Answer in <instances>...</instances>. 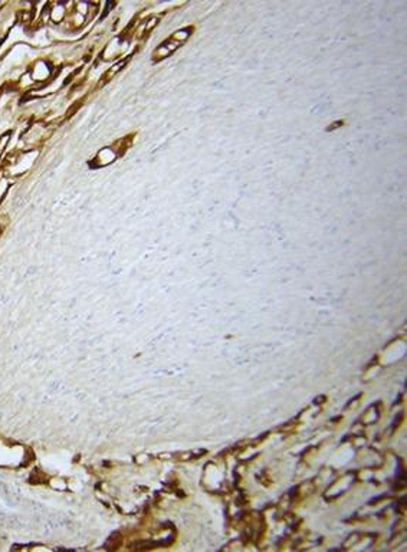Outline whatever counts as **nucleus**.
<instances>
[{"label":"nucleus","mask_w":407,"mask_h":552,"mask_svg":"<svg viewBox=\"0 0 407 552\" xmlns=\"http://www.w3.org/2000/svg\"><path fill=\"white\" fill-rule=\"evenodd\" d=\"M193 32H194L193 25L176 30L173 35H170L163 43H160L159 46L156 47V51L152 52L151 57L152 62L157 64V62H160L163 59H167L170 55H173L177 49H180L189 40L190 36L193 35Z\"/></svg>","instance_id":"obj_1"},{"label":"nucleus","mask_w":407,"mask_h":552,"mask_svg":"<svg viewBox=\"0 0 407 552\" xmlns=\"http://www.w3.org/2000/svg\"><path fill=\"white\" fill-rule=\"evenodd\" d=\"M118 157V154L115 153L113 147H107V148H103L96 154V157L92 160L91 166L92 167H105V166H110L111 163H114Z\"/></svg>","instance_id":"obj_2"},{"label":"nucleus","mask_w":407,"mask_h":552,"mask_svg":"<svg viewBox=\"0 0 407 552\" xmlns=\"http://www.w3.org/2000/svg\"><path fill=\"white\" fill-rule=\"evenodd\" d=\"M128 62H130V57H127V58H123V59H120L117 64H114L110 69H107V72H105L104 75L101 76V82H99V86H103V85L105 84H108L110 81H113L114 78L115 76L118 75L121 71H123L124 68L125 66L128 65Z\"/></svg>","instance_id":"obj_3"},{"label":"nucleus","mask_w":407,"mask_h":552,"mask_svg":"<svg viewBox=\"0 0 407 552\" xmlns=\"http://www.w3.org/2000/svg\"><path fill=\"white\" fill-rule=\"evenodd\" d=\"M159 20L160 18L159 16H150L148 19H145L142 23H140V26L137 29L135 35L138 39H145L150 33L152 32V29L156 28L159 25Z\"/></svg>","instance_id":"obj_4"},{"label":"nucleus","mask_w":407,"mask_h":552,"mask_svg":"<svg viewBox=\"0 0 407 552\" xmlns=\"http://www.w3.org/2000/svg\"><path fill=\"white\" fill-rule=\"evenodd\" d=\"M82 103H84V98H82V99H79V101H76V103L74 104V105H72V107H71L69 110H68L67 118H71V117H72V115H74V114H75L76 111L79 110V107L82 105Z\"/></svg>","instance_id":"obj_5"},{"label":"nucleus","mask_w":407,"mask_h":552,"mask_svg":"<svg viewBox=\"0 0 407 552\" xmlns=\"http://www.w3.org/2000/svg\"><path fill=\"white\" fill-rule=\"evenodd\" d=\"M340 125H344V121H342V120L330 124V125H328V128H327V131H332V130H337V128H338Z\"/></svg>","instance_id":"obj_6"},{"label":"nucleus","mask_w":407,"mask_h":552,"mask_svg":"<svg viewBox=\"0 0 407 552\" xmlns=\"http://www.w3.org/2000/svg\"><path fill=\"white\" fill-rule=\"evenodd\" d=\"M0 233H2V229H0Z\"/></svg>","instance_id":"obj_7"}]
</instances>
